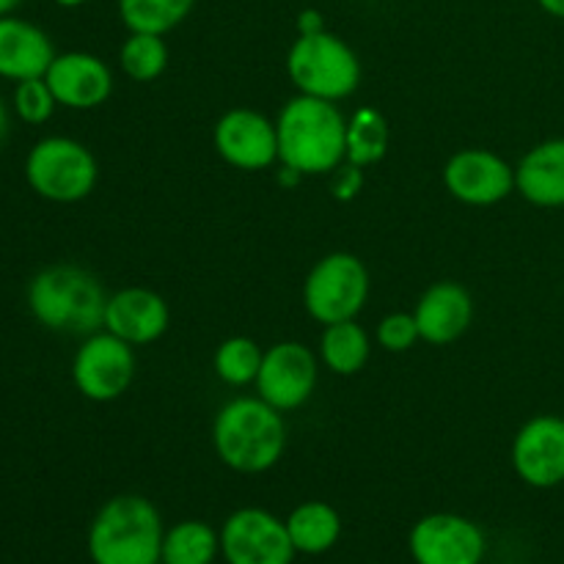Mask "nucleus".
<instances>
[{
    "label": "nucleus",
    "mask_w": 564,
    "mask_h": 564,
    "mask_svg": "<svg viewBox=\"0 0 564 564\" xmlns=\"http://www.w3.org/2000/svg\"><path fill=\"white\" fill-rule=\"evenodd\" d=\"M279 160L303 176L336 171L347 160V119L336 102L297 94L281 110Z\"/></svg>",
    "instance_id": "1"
},
{
    "label": "nucleus",
    "mask_w": 564,
    "mask_h": 564,
    "mask_svg": "<svg viewBox=\"0 0 564 564\" xmlns=\"http://www.w3.org/2000/svg\"><path fill=\"white\" fill-rule=\"evenodd\" d=\"M213 444L231 471H270L284 455V416L262 397H237L226 402L215 416Z\"/></svg>",
    "instance_id": "2"
},
{
    "label": "nucleus",
    "mask_w": 564,
    "mask_h": 564,
    "mask_svg": "<svg viewBox=\"0 0 564 564\" xmlns=\"http://www.w3.org/2000/svg\"><path fill=\"white\" fill-rule=\"evenodd\" d=\"M108 295L91 270L77 264H53L39 270L28 284V308L47 330L94 334L105 325Z\"/></svg>",
    "instance_id": "3"
},
{
    "label": "nucleus",
    "mask_w": 564,
    "mask_h": 564,
    "mask_svg": "<svg viewBox=\"0 0 564 564\" xmlns=\"http://www.w3.org/2000/svg\"><path fill=\"white\" fill-rule=\"evenodd\" d=\"M163 534L152 501L135 494L113 496L88 527V556L94 564H160Z\"/></svg>",
    "instance_id": "4"
},
{
    "label": "nucleus",
    "mask_w": 564,
    "mask_h": 564,
    "mask_svg": "<svg viewBox=\"0 0 564 564\" xmlns=\"http://www.w3.org/2000/svg\"><path fill=\"white\" fill-rule=\"evenodd\" d=\"M286 72L297 91L306 97L328 99V102L350 97L361 83L358 55L352 53L345 39L328 31L306 33V36L297 33L295 44L286 55Z\"/></svg>",
    "instance_id": "5"
},
{
    "label": "nucleus",
    "mask_w": 564,
    "mask_h": 564,
    "mask_svg": "<svg viewBox=\"0 0 564 564\" xmlns=\"http://www.w3.org/2000/svg\"><path fill=\"white\" fill-rule=\"evenodd\" d=\"M97 160L75 138L50 135L33 143L25 158V180L36 196L55 204L83 202L97 185Z\"/></svg>",
    "instance_id": "6"
},
{
    "label": "nucleus",
    "mask_w": 564,
    "mask_h": 564,
    "mask_svg": "<svg viewBox=\"0 0 564 564\" xmlns=\"http://www.w3.org/2000/svg\"><path fill=\"white\" fill-rule=\"evenodd\" d=\"M369 297V270L358 257L345 251L319 259L303 284V306L308 317L323 325L356 319Z\"/></svg>",
    "instance_id": "7"
},
{
    "label": "nucleus",
    "mask_w": 564,
    "mask_h": 564,
    "mask_svg": "<svg viewBox=\"0 0 564 564\" xmlns=\"http://www.w3.org/2000/svg\"><path fill=\"white\" fill-rule=\"evenodd\" d=\"M135 378V352L132 345L110 330H94L77 347L72 361V380L77 391L91 402L119 400Z\"/></svg>",
    "instance_id": "8"
},
{
    "label": "nucleus",
    "mask_w": 564,
    "mask_h": 564,
    "mask_svg": "<svg viewBox=\"0 0 564 564\" xmlns=\"http://www.w3.org/2000/svg\"><path fill=\"white\" fill-rule=\"evenodd\" d=\"M220 554L229 564H292L297 551L286 521L262 507H242L220 529Z\"/></svg>",
    "instance_id": "9"
},
{
    "label": "nucleus",
    "mask_w": 564,
    "mask_h": 564,
    "mask_svg": "<svg viewBox=\"0 0 564 564\" xmlns=\"http://www.w3.org/2000/svg\"><path fill=\"white\" fill-rule=\"evenodd\" d=\"M408 549L416 564H482L488 543L482 529L468 518L433 512L411 529Z\"/></svg>",
    "instance_id": "10"
},
{
    "label": "nucleus",
    "mask_w": 564,
    "mask_h": 564,
    "mask_svg": "<svg viewBox=\"0 0 564 564\" xmlns=\"http://www.w3.org/2000/svg\"><path fill=\"white\" fill-rule=\"evenodd\" d=\"M317 386V358L301 341H279L262 358L257 391L275 411H295L306 405Z\"/></svg>",
    "instance_id": "11"
},
{
    "label": "nucleus",
    "mask_w": 564,
    "mask_h": 564,
    "mask_svg": "<svg viewBox=\"0 0 564 564\" xmlns=\"http://www.w3.org/2000/svg\"><path fill=\"white\" fill-rule=\"evenodd\" d=\"M444 185L457 202L490 207L516 191V169L490 149H463L446 163Z\"/></svg>",
    "instance_id": "12"
},
{
    "label": "nucleus",
    "mask_w": 564,
    "mask_h": 564,
    "mask_svg": "<svg viewBox=\"0 0 564 564\" xmlns=\"http://www.w3.org/2000/svg\"><path fill=\"white\" fill-rule=\"evenodd\" d=\"M215 149L235 169L262 171L279 160V130L259 110L235 108L215 124Z\"/></svg>",
    "instance_id": "13"
},
{
    "label": "nucleus",
    "mask_w": 564,
    "mask_h": 564,
    "mask_svg": "<svg viewBox=\"0 0 564 564\" xmlns=\"http://www.w3.org/2000/svg\"><path fill=\"white\" fill-rule=\"evenodd\" d=\"M512 468L527 485L540 490L564 482V419L534 416L512 441Z\"/></svg>",
    "instance_id": "14"
},
{
    "label": "nucleus",
    "mask_w": 564,
    "mask_h": 564,
    "mask_svg": "<svg viewBox=\"0 0 564 564\" xmlns=\"http://www.w3.org/2000/svg\"><path fill=\"white\" fill-rule=\"evenodd\" d=\"M44 80L55 102L72 110L99 108L113 91L110 66L99 55L80 53V50L55 55L50 69L44 72Z\"/></svg>",
    "instance_id": "15"
},
{
    "label": "nucleus",
    "mask_w": 564,
    "mask_h": 564,
    "mask_svg": "<svg viewBox=\"0 0 564 564\" xmlns=\"http://www.w3.org/2000/svg\"><path fill=\"white\" fill-rule=\"evenodd\" d=\"M169 303L143 286L119 290L105 306V330L124 339L127 345H152L169 330Z\"/></svg>",
    "instance_id": "16"
},
{
    "label": "nucleus",
    "mask_w": 564,
    "mask_h": 564,
    "mask_svg": "<svg viewBox=\"0 0 564 564\" xmlns=\"http://www.w3.org/2000/svg\"><path fill=\"white\" fill-rule=\"evenodd\" d=\"M413 317H416L419 336L427 345L444 347L468 330L474 319V301L466 286L457 281H438L419 297Z\"/></svg>",
    "instance_id": "17"
},
{
    "label": "nucleus",
    "mask_w": 564,
    "mask_h": 564,
    "mask_svg": "<svg viewBox=\"0 0 564 564\" xmlns=\"http://www.w3.org/2000/svg\"><path fill=\"white\" fill-rule=\"evenodd\" d=\"M55 58L47 33L20 17H0V77L3 80H31L44 77Z\"/></svg>",
    "instance_id": "18"
},
{
    "label": "nucleus",
    "mask_w": 564,
    "mask_h": 564,
    "mask_svg": "<svg viewBox=\"0 0 564 564\" xmlns=\"http://www.w3.org/2000/svg\"><path fill=\"white\" fill-rule=\"evenodd\" d=\"M516 187L534 207H564V138H551L523 154L516 169Z\"/></svg>",
    "instance_id": "19"
},
{
    "label": "nucleus",
    "mask_w": 564,
    "mask_h": 564,
    "mask_svg": "<svg viewBox=\"0 0 564 564\" xmlns=\"http://www.w3.org/2000/svg\"><path fill=\"white\" fill-rule=\"evenodd\" d=\"M286 532L297 554L317 556L334 549L341 538V518L325 501H306L286 518Z\"/></svg>",
    "instance_id": "20"
},
{
    "label": "nucleus",
    "mask_w": 564,
    "mask_h": 564,
    "mask_svg": "<svg viewBox=\"0 0 564 564\" xmlns=\"http://www.w3.org/2000/svg\"><path fill=\"white\" fill-rule=\"evenodd\" d=\"M319 356L334 375H356L369 361V334L356 319L325 325L319 336Z\"/></svg>",
    "instance_id": "21"
},
{
    "label": "nucleus",
    "mask_w": 564,
    "mask_h": 564,
    "mask_svg": "<svg viewBox=\"0 0 564 564\" xmlns=\"http://www.w3.org/2000/svg\"><path fill=\"white\" fill-rule=\"evenodd\" d=\"M220 551V534L204 521H182L163 534L160 564H213Z\"/></svg>",
    "instance_id": "22"
},
{
    "label": "nucleus",
    "mask_w": 564,
    "mask_h": 564,
    "mask_svg": "<svg viewBox=\"0 0 564 564\" xmlns=\"http://www.w3.org/2000/svg\"><path fill=\"white\" fill-rule=\"evenodd\" d=\"M389 141L391 130L386 116L375 108H358L347 121V163L358 169L380 163L389 152Z\"/></svg>",
    "instance_id": "23"
},
{
    "label": "nucleus",
    "mask_w": 564,
    "mask_h": 564,
    "mask_svg": "<svg viewBox=\"0 0 564 564\" xmlns=\"http://www.w3.org/2000/svg\"><path fill=\"white\" fill-rule=\"evenodd\" d=\"M196 0H119V17L130 33L174 31L191 14Z\"/></svg>",
    "instance_id": "24"
},
{
    "label": "nucleus",
    "mask_w": 564,
    "mask_h": 564,
    "mask_svg": "<svg viewBox=\"0 0 564 564\" xmlns=\"http://www.w3.org/2000/svg\"><path fill=\"white\" fill-rule=\"evenodd\" d=\"M119 64L135 83H152L169 66V47L158 33H130L119 50Z\"/></svg>",
    "instance_id": "25"
},
{
    "label": "nucleus",
    "mask_w": 564,
    "mask_h": 564,
    "mask_svg": "<svg viewBox=\"0 0 564 564\" xmlns=\"http://www.w3.org/2000/svg\"><path fill=\"white\" fill-rule=\"evenodd\" d=\"M262 358L264 352L257 341L248 336H231V339L220 341L218 352H215V372L229 386L257 383Z\"/></svg>",
    "instance_id": "26"
},
{
    "label": "nucleus",
    "mask_w": 564,
    "mask_h": 564,
    "mask_svg": "<svg viewBox=\"0 0 564 564\" xmlns=\"http://www.w3.org/2000/svg\"><path fill=\"white\" fill-rule=\"evenodd\" d=\"M55 97L50 91L44 77H31V80H20L14 88V113L20 116L25 124H44L55 110Z\"/></svg>",
    "instance_id": "27"
},
{
    "label": "nucleus",
    "mask_w": 564,
    "mask_h": 564,
    "mask_svg": "<svg viewBox=\"0 0 564 564\" xmlns=\"http://www.w3.org/2000/svg\"><path fill=\"white\" fill-rule=\"evenodd\" d=\"M422 339L419 336V325L413 314L397 312L389 314V317L380 319L378 325V345L389 352H408L416 341Z\"/></svg>",
    "instance_id": "28"
},
{
    "label": "nucleus",
    "mask_w": 564,
    "mask_h": 564,
    "mask_svg": "<svg viewBox=\"0 0 564 564\" xmlns=\"http://www.w3.org/2000/svg\"><path fill=\"white\" fill-rule=\"evenodd\" d=\"M330 187H334V196L339 198V202H352L364 187V169H358V165L352 163L339 165L334 174V185Z\"/></svg>",
    "instance_id": "29"
},
{
    "label": "nucleus",
    "mask_w": 564,
    "mask_h": 564,
    "mask_svg": "<svg viewBox=\"0 0 564 564\" xmlns=\"http://www.w3.org/2000/svg\"><path fill=\"white\" fill-rule=\"evenodd\" d=\"M319 31H325L323 14H319L317 9L301 11V17H297V33L306 36V33H319Z\"/></svg>",
    "instance_id": "30"
},
{
    "label": "nucleus",
    "mask_w": 564,
    "mask_h": 564,
    "mask_svg": "<svg viewBox=\"0 0 564 564\" xmlns=\"http://www.w3.org/2000/svg\"><path fill=\"white\" fill-rule=\"evenodd\" d=\"M538 3L545 14L556 17V20H564V0H538Z\"/></svg>",
    "instance_id": "31"
},
{
    "label": "nucleus",
    "mask_w": 564,
    "mask_h": 564,
    "mask_svg": "<svg viewBox=\"0 0 564 564\" xmlns=\"http://www.w3.org/2000/svg\"><path fill=\"white\" fill-rule=\"evenodd\" d=\"M9 132H11V116H9V108H6V102L0 99V147L6 143Z\"/></svg>",
    "instance_id": "32"
},
{
    "label": "nucleus",
    "mask_w": 564,
    "mask_h": 564,
    "mask_svg": "<svg viewBox=\"0 0 564 564\" xmlns=\"http://www.w3.org/2000/svg\"><path fill=\"white\" fill-rule=\"evenodd\" d=\"M301 171H295V169H286V165H284V169H281V174H279V182H281V185H284V187H295L297 185V182H301Z\"/></svg>",
    "instance_id": "33"
},
{
    "label": "nucleus",
    "mask_w": 564,
    "mask_h": 564,
    "mask_svg": "<svg viewBox=\"0 0 564 564\" xmlns=\"http://www.w3.org/2000/svg\"><path fill=\"white\" fill-rule=\"evenodd\" d=\"M20 3L22 0H0V17H9Z\"/></svg>",
    "instance_id": "34"
},
{
    "label": "nucleus",
    "mask_w": 564,
    "mask_h": 564,
    "mask_svg": "<svg viewBox=\"0 0 564 564\" xmlns=\"http://www.w3.org/2000/svg\"><path fill=\"white\" fill-rule=\"evenodd\" d=\"M55 3H58V6H64V9H75V6L86 3V0H55Z\"/></svg>",
    "instance_id": "35"
},
{
    "label": "nucleus",
    "mask_w": 564,
    "mask_h": 564,
    "mask_svg": "<svg viewBox=\"0 0 564 564\" xmlns=\"http://www.w3.org/2000/svg\"><path fill=\"white\" fill-rule=\"evenodd\" d=\"M505 564H516V562H505Z\"/></svg>",
    "instance_id": "36"
}]
</instances>
